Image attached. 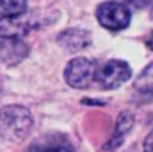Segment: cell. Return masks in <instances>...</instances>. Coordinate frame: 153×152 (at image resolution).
Segmentation results:
<instances>
[{"instance_id": "cell-10", "label": "cell", "mask_w": 153, "mask_h": 152, "mask_svg": "<svg viewBox=\"0 0 153 152\" xmlns=\"http://www.w3.org/2000/svg\"><path fill=\"white\" fill-rule=\"evenodd\" d=\"M134 88H135L139 93L146 95V97L153 95V63L150 66H146V68L143 70V74L135 79Z\"/></svg>"}, {"instance_id": "cell-12", "label": "cell", "mask_w": 153, "mask_h": 152, "mask_svg": "<svg viewBox=\"0 0 153 152\" xmlns=\"http://www.w3.org/2000/svg\"><path fill=\"white\" fill-rule=\"evenodd\" d=\"M130 2V5L132 7H135V9H144L146 5H150L153 0H128Z\"/></svg>"}, {"instance_id": "cell-11", "label": "cell", "mask_w": 153, "mask_h": 152, "mask_svg": "<svg viewBox=\"0 0 153 152\" xmlns=\"http://www.w3.org/2000/svg\"><path fill=\"white\" fill-rule=\"evenodd\" d=\"M27 11V0H0V13L4 16L23 14Z\"/></svg>"}, {"instance_id": "cell-14", "label": "cell", "mask_w": 153, "mask_h": 152, "mask_svg": "<svg viewBox=\"0 0 153 152\" xmlns=\"http://www.w3.org/2000/svg\"><path fill=\"white\" fill-rule=\"evenodd\" d=\"M146 45H148V48H152V50H153V32L148 36V39H146Z\"/></svg>"}, {"instance_id": "cell-6", "label": "cell", "mask_w": 153, "mask_h": 152, "mask_svg": "<svg viewBox=\"0 0 153 152\" xmlns=\"http://www.w3.org/2000/svg\"><path fill=\"white\" fill-rule=\"evenodd\" d=\"M57 41L70 52H78L91 45V34L82 29H66L57 36Z\"/></svg>"}, {"instance_id": "cell-7", "label": "cell", "mask_w": 153, "mask_h": 152, "mask_svg": "<svg viewBox=\"0 0 153 152\" xmlns=\"http://www.w3.org/2000/svg\"><path fill=\"white\" fill-rule=\"evenodd\" d=\"M29 54V48L20 39H5L4 45H0V59L4 63H18Z\"/></svg>"}, {"instance_id": "cell-8", "label": "cell", "mask_w": 153, "mask_h": 152, "mask_svg": "<svg viewBox=\"0 0 153 152\" xmlns=\"http://www.w3.org/2000/svg\"><path fill=\"white\" fill-rule=\"evenodd\" d=\"M134 122H135V120H134V114L130 113V111H123V113L119 114V118H117V122H116L114 134H112V138H111V141H109V145H107L109 150H112V149L119 147V145L123 143V140H125V136L128 134V131L132 129Z\"/></svg>"}, {"instance_id": "cell-9", "label": "cell", "mask_w": 153, "mask_h": 152, "mask_svg": "<svg viewBox=\"0 0 153 152\" xmlns=\"http://www.w3.org/2000/svg\"><path fill=\"white\" fill-rule=\"evenodd\" d=\"M27 152H73V147L62 140H48L32 145Z\"/></svg>"}, {"instance_id": "cell-3", "label": "cell", "mask_w": 153, "mask_h": 152, "mask_svg": "<svg viewBox=\"0 0 153 152\" xmlns=\"http://www.w3.org/2000/svg\"><path fill=\"white\" fill-rule=\"evenodd\" d=\"M130 75H132V70L125 61L111 59L105 65H102L100 68L96 66L94 82L103 90H114L117 86H121L123 82H126Z\"/></svg>"}, {"instance_id": "cell-2", "label": "cell", "mask_w": 153, "mask_h": 152, "mask_svg": "<svg viewBox=\"0 0 153 152\" xmlns=\"http://www.w3.org/2000/svg\"><path fill=\"white\" fill-rule=\"evenodd\" d=\"M96 18L102 27H105L107 31L117 32L130 25L132 14H130V9L121 2H105L102 5H98Z\"/></svg>"}, {"instance_id": "cell-13", "label": "cell", "mask_w": 153, "mask_h": 152, "mask_svg": "<svg viewBox=\"0 0 153 152\" xmlns=\"http://www.w3.org/2000/svg\"><path fill=\"white\" fill-rule=\"evenodd\" d=\"M144 152H153V131L148 134V138L144 140Z\"/></svg>"}, {"instance_id": "cell-5", "label": "cell", "mask_w": 153, "mask_h": 152, "mask_svg": "<svg viewBox=\"0 0 153 152\" xmlns=\"http://www.w3.org/2000/svg\"><path fill=\"white\" fill-rule=\"evenodd\" d=\"M23 14H13V16L0 18V38L20 39L22 36L29 34V31L32 29V22H29Z\"/></svg>"}, {"instance_id": "cell-4", "label": "cell", "mask_w": 153, "mask_h": 152, "mask_svg": "<svg viewBox=\"0 0 153 152\" xmlns=\"http://www.w3.org/2000/svg\"><path fill=\"white\" fill-rule=\"evenodd\" d=\"M94 72H96V63L85 57H76L71 59L64 70V79L71 88L85 90L94 82Z\"/></svg>"}, {"instance_id": "cell-1", "label": "cell", "mask_w": 153, "mask_h": 152, "mask_svg": "<svg viewBox=\"0 0 153 152\" xmlns=\"http://www.w3.org/2000/svg\"><path fill=\"white\" fill-rule=\"evenodd\" d=\"M32 114L27 108L11 104L0 109V136L7 141H22L32 129Z\"/></svg>"}]
</instances>
